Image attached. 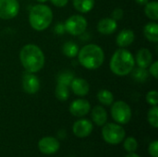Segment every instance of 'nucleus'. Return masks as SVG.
<instances>
[{"mask_svg":"<svg viewBox=\"0 0 158 157\" xmlns=\"http://www.w3.org/2000/svg\"><path fill=\"white\" fill-rule=\"evenodd\" d=\"M40 80L35 73L25 72L22 76V89L28 94H34L40 90Z\"/></svg>","mask_w":158,"mask_h":157,"instance_id":"1a4fd4ad","label":"nucleus"},{"mask_svg":"<svg viewBox=\"0 0 158 157\" xmlns=\"http://www.w3.org/2000/svg\"><path fill=\"white\" fill-rule=\"evenodd\" d=\"M94 130L92 121L86 118H81L74 122L72 130L75 136L78 138H86L88 137Z\"/></svg>","mask_w":158,"mask_h":157,"instance_id":"f8f14e48","label":"nucleus"},{"mask_svg":"<svg viewBox=\"0 0 158 157\" xmlns=\"http://www.w3.org/2000/svg\"><path fill=\"white\" fill-rule=\"evenodd\" d=\"M56 7H64L68 5L69 0H49Z\"/></svg>","mask_w":158,"mask_h":157,"instance_id":"473e14b6","label":"nucleus"},{"mask_svg":"<svg viewBox=\"0 0 158 157\" xmlns=\"http://www.w3.org/2000/svg\"><path fill=\"white\" fill-rule=\"evenodd\" d=\"M109 68L118 77L127 76L135 68V58L129 50L119 48L113 54L109 62Z\"/></svg>","mask_w":158,"mask_h":157,"instance_id":"7ed1b4c3","label":"nucleus"},{"mask_svg":"<svg viewBox=\"0 0 158 157\" xmlns=\"http://www.w3.org/2000/svg\"><path fill=\"white\" fill-rule=\"evenodd\" d=\"M135 40L134 31L131 29H123L120 31L116 38L117 45L119 48H126L130 46Z\"/></svg>","mask_w":158,"mask_h":157,"instance_id":"4468645a","label":"nucleus"},{"mask_svg":"<svg viewBox=\"0 0 158 157\" xmlns=\"http://www.w3.org/2000/svg\"><path fill=\"white\" fill-rule=\"evenodd\" d=\"M39 4H44L47 0H36Z\"/></svg>","mask_w":158,"mask_h":157,"instance_id":"c9c22d12","label":"nucleus"},{"mask_svg":"<svg viewBox=\"0 0 158 157\" xmlns=\"http://www.w3.org/2000/svg\"><path fill=\"white\" fill-rule=\"evenodd\" d=\"M144 37L151 43L158 42V24L156 21H152L147 23L143 28Z\"/></svg>","mask_w":158,"mask_h":157,"instance_id":"a211bd4d","label":"nucleus"},{"mask_svg":"<svg viewBox=\"0 0 158 157\" xmlns=\"http://www.w3.org/2000/svg\"><path fill=\"white\" fill-rule=\"evenodd\" d=\"M74 74L71 72V71H69V70H66V71H63L61 72L58 77H57V83H60V84H63V85H66V86H69L70 85L72 80L74 79Z\"/></svg>","mask_w":158,"mask_h":157,"instance_id":"393cba45","label":"nucleus"},{"mask_svg":"<svg viewBox=\"0 0 158 157\" xmlns=\"http://www.w3.org/2000/svg\"><path fill=\"white\" fill-rule=\"evenodd\" d=\"M91 111V105L86 99H76L69 105V112L72 116L82 118Z\"/></svg>","mask_w":158,"mask_h":157,"instance_id":"9b49d317","label":"nucleus"},{"mask_svg":"<svg viewBox=\"0 0 158 157\" xmlns=\"http://www.w3.org/2000/svg\"><path fill=\"white\" fill-rule=\"evenodd\" d=\"M52 21L53 11L48 6L44 4H38L33 6L30 10L29 23L33 30L43 31L51 25Z\"/></svg>","mask_w":158,"mask_h":157,"instance_id":"20e7f679","label":"nucleus"},{"mask_svg":"<svg viewBox=\"0 0 158 157\" xmlns=\"http://www.w3.org/2000/svg\"><path fill=\"white\" fill-rule=\"evenodd\" d=\"M149 155L152 157H158V142L154 141L148 146Z\"/></svg>","mask_w":158,"mask_h":157,"instance_id":"c85d7f7f","label":"nucleus"},{"mask_svg":"<svg viewBox=\"0 0 158 157\" xmlns=\"http://www.w3.org/2000/svg\"><path fill=\"white\" fill-rule=\"evenodd\" d=\"M155 79H158V61L152 62V64L149 66V71H148Z\"/></svg>","mask_w":158,"mask_h":157,"instance_id":"7c9ffc66","label":"nucleus"},{"mask_svg":"<svg viewBox=\"0 0 158 157\" xmlns=\"http://www.w3.org/2000/svg\"><path fill=\"white\" fill-rule=\"evenodd\" d=\"M73 93L77 96H85L89 93L90 85L88 81L82 78H74L69 85Z\"/></svg>","mask_w":158,"mask_h":157,"instance_id":"ddd939ff","label":"nucleus"},{"mask_svg":"<svg viewBox=\"0 0 158 157\" xmlns=\"http://www.w3.org/2000/svg\"><path fill=\"white\" fill-rule=\"evenodd\" d=\"M134 58L135 64H137L138 67L143 68H148L153 62V55L151 51L147 48L140 49L136 54V57Z\"/></svg>","mask_w":158,"mask_h":157,"instance_id":"dca6fc26","label":"nucleus"},{"mask_svg":"<svg viewBox=\"0 0 158 157\" xmlns=\"http://www.w3.org/2000/svg\"><path fill=\"white\" fill-rule=\"evenodd\" d=\"M54 31L56 34H64L66 32V30H65V26H64V23H61V22H57L54 28Z\"/></svg>","mask_w":158,"mask_h":157,"instance_id":"2f4dec72","label":"nucleus"},{"mask_svg":"<svg viewBox=\"0 0 158 157\" xmlns=\"http://www.w3.org/2000/svg\"><path fill=\"white\" fill-rule=\"evenodd\" d=\"M123 15H124V11H123V9L122 8H120V7H117V8H115L113 11H112V14H111V18L113 19H115L116 21H118V20H119V19H121L122 18H123Z\"/></svg>","mask_w":158,"mask_h":157,"instance_id":"c756f323","label":"nucleus"},{"mask_svg":"<svg viewBox=\"0 0 158 157\" xmlns=\"http://www.w3.org/2000/svg\"><path fill=\"white\" fill-rule=\"evenodd\" d=\"M97 100L104 105H111L114 103V94L106 89H102L97 93Z\"/></svg>","mask_w":158,"mask_h":157,"instance_id":"4be33fe9","label":"nucleus"},{"mask_svg":"<svg viewBox=\"0 0 158 157\" xmlns=\"http://www.w3.org/2000/svg\"><path fill=\"white\" fill-rule=\"evenodd\" d=\"M79 46L77 45V43H75L74 42L69 41L66 42L63 46H62V53L69 58H73L75 56H77L78 53H79Z\"/></svg>","mask_w":158,"mask_h":157,"instance_id":"412c9836","label":"nucleus"},{"mask_svg":"<svg viewBox=\"0 0 158 157\" xmlns=\"http://www.w3.org/2000/svg\"><path fill=\"white\" fill-rule=\"evenodd\" d=\"M135 1H136L137 4H139L141 6H145L149 2V0H135Z\"/></svg>","mask_w":158,"mask_h":157,"instance_id":"72a5a7b5","label":"nucleus"},{"mask_svg":"<svg viewBox=\"0 0 158 157\" xmlns=\"http://www.w3.org/2000/svg\"><path fill=\"white\" fill-rule=\"evenodd\" d=\"M125 157H141L140 155H138L137 154H135V153H129Z\"/></svg>","mask_w":158,"mask_h":157,"instance_id":"f704fd0d","label":"nucleus"},{"mask_svg":"<svg viewBox=\"0 0 158 157\" xmlns=\"http://www.w3.org/2000/svg\"><path fill=\"white\" fill-rule=\"evenodd\" d=\"M19 60L27 72L37 73L44 66L45 57L42 49L33 43L24 45L19 52Z\"/></svg>","mask_w":158,"mask_h":157,"instance_id":"f257e3e1","label":"nucleus"},{"mask_svg":"<svg viewBox=\"0 0 158 157\" xmlns=\"http://www.w3.org/2000/svg\"><path fill=\"white\" fill-rule=\"evenodd\" d=\"M79 63L86 69L94 70L99 68L105 61L104 50L95 43H89L79 50Z\"/></svg>","mask_w":158,"mask_h":157,"instance_id":"f03ea898","label":"nucleus"},{"mask_svg":"<svg viewBox=\"0 0 158 157\" xmlns=\"http://www.w3.org/2000/svg\"><path fill=\"white\" fill-rule=\"evenodd\" d=\"M97 31L104 34V35H109L114 33L118 29V23L115 19L112 18H105L99 20L96 26Z\"/></svg>","mask_w":158,"mask_h":157,"instance_id":"2eb2a0df","label":"nucleus"},{"mask_svg":"<svg viewBox=\"0 0 158 157\" xmlns=\"http://www.w3.org/2000/svg\"><path fill=\"white\" fill-rule=\"evenodd\" d=\"M146 102L152 106L157 105L158 104V93L156 91H150L146 94Z\"/></svg>","mask_w":158,"mask_h":157,"instance_id":"cd10ccee","label":"nucleus"},{"mask_svg":"<svg viewBox=\"0 0 158 157\" xmlns=\"http://www.w3.org/2000/svg\"><path fill=\"white\" fill-rule=\"evenodd\" d=\"M124 149L128 153H134L138 149V143L135 138L133 137H128L124 142Z\"/></svg>","mask_w":158,"mask_h":157,"instance_id":"bb28decb","label":"nucleus"},{"mask_svg":"<svg viewBox=\"0 0 158 157\" xmlns=\"http://www.w3.org/2000/svg\"><path fill=\"white\" fill-rule=\"evenodd\" d=\"M92 120L93 122L99 127L104 126L107 121V113L106 110L102 105H95L92 109Z\"/></svg>","mask_w":158,"mask_h":157,"instance_id":"f3484780","label":"nucleus"},{"mask_svg":"<svg viewBox=\"0 0 158 157\" xmlns=\"http://www.w3.org/2000/svg\"><path fill=\"white\" fill-rule=\"evenodd\" d=\"M94 0H73L74 8L80 13H88L94 6Z\"/></svg>","mask_w":158,"mask_h":157,"instance_id":"6ab92c4d","label":"nucleus"},{"mask_svg":"<svg viewBox=\"0 0 158 157\" xmlns=\"http://www.w3.org/2000/svg\"><path fill=\"white\" fill-rule=\"evenodd\" d=\"M126 132L123 127L116 123L105 124L102 129V137L109 144H119L125 138Z\"/></svg>","mask_w":158,"mask_h":157,"instance_id":"39448f33","label":"nucleus"},{"mask_svg":"<svg viewBox=\"0 0 158 157\" xmlns=\"http://www.w3.org/2000/svg\"><path fill=\"white\" fill-rule=\"evenodd\" d=\"M144 13L148 19L153 21L158 19V3L157 1H149L144 7Z\"/></svg>","mask_w":158,"mask_h":157,"instance_id":"aec40b11","label":"nucleus"},{"mask_svg":"<svg viewBox=\"0 0 158 157\" xmlns=\"http://www.w3.org/2000/svg\"><path fill=\"white\" fill-rule=\"evenodd\" d=\"M147 119L149 124L155 128L157 129L158 128V107L157 105H154L147 114Z\"/></svg>","mask_w":158,"mask_h":157,"instance_id":"a878e982","label":"nucleus"},{"mask_svg":"<svg viewBox=\"0 0 158 157\" xmlns=\"http://www.w3.org/2000/svg\"><path fill=\"white\" fill-rule=\"evenodd\" d=\"M38 148L42 154L50 155L56 154L59 150L60 143L57 141V139H56L55 137L47 136V137L42 138L39 141Z\"/></svg>","mask_w":158,"mask_h":157,"instance_id":"9d476101","label":"nucleus"},{"mask_svg":"<svg viewBox=\"0 0 158 157\" xmlns=\"http://www.w3.org/2000/svg\"><path fill=\"white\" fill-rule=\"evenodd\" d=\"M87 19L81 15H72L67 19L64 23L66 32L73 36L83 34L87 29Z\"/></svg>","mask_w":158,"mask_h":157,"instance_id":"0eeeda50","label":"nucleus"},{"mask_svg":"<svg viewBox=\"0 0 158 157\" xmlns=\"http://www.w3.org/2000/svg\"><path fill=\"white\" fill-rule=\"evenodd\" d=\"M19 3L18 0H0V19L7 20L18 16Z\"/></svg>","mask_w":158,"mask_h":157,"instance_id":"6e6552de","label":"nucleus"},{"mask_svg":"<svg viewBox=\"0 0 158 157\" xmlns=\"http://www.w3.org/2000/svg\"><path fill=\"white\" fill-rule=\"evenodd\" d=\"M55 93H56V97L61 101V102H65L69 99V86L57 83L56 90H55Z\"/></svg>","mask_w":158,"mask_h":157,"instance_id":"b1692460","label":"nucleus"},{"mask_svg":"<svg viewBox=\"0 0 158 157\" xmlns=\"http://www.w3.org/2000/svg\"><path fill=\"white\" fill-rule=\"evenodd\" d=\"M112 118L119 125L128 124L132 116L131 106L124 101H117L111 105Z\"/></svg>","mask_w":158,"mask_h":157,"instance_id":"423d86ee","label":"nucleus"},{"mask_svg":"<svg viewBox=\"0 0 158 157\" xmlns=\"http://www.w3.org/2000/svg\"><path fill=\"white\" fill-rule=\"evenodd\" d=\"M131 73L132 75V78L139 82H145L149 77V72L147 68H143L140 67L134 68Z\"/></svg>","mask_w":158,"mask_h":157,"instance_id":"5701e85b","label":"nucleus"}]
</instances>
